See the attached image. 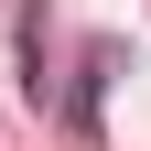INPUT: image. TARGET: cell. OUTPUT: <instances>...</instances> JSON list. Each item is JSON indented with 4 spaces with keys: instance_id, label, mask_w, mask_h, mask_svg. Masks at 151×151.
<instances>
[{
    "instance_id": "6da1fadb",
    "label": "cell",
    "mask_w": 151,
    "mask_h": 151,
    "mask_svg": "<svg viewBox=\"0 0 151 151\" xmlns=\"http://www.w3.org/2000/svg\"><path fill=\"white\" fill-rule=\"evenodd\" d=\"M108 76H119V43H86V65H76V86H65V129H76V140H97V97H108Z\"/></svg>"
},
{
    "instance_id": "7a4b0ae2",
    "label": "cell",
    "mask_w": 151,
    "mask_h": 151,
    "mask_svg": "<svg viewBox=\"0 0 151 151\" xmlns=\"http://www.w3.org/2000/svg\"><path fill=\"white\" fill-rule=\"evenodd\" d=\"M22 97H54V65H43V11H22Z\"/></svg>"
}]
</instances>
